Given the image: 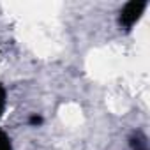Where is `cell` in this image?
<instances>
[{"label": "cell", "mask_w": 150, "mask_h": 150, "mask_svg": "<svg viewBox=\"0 0 150 150\" xmlns=\"http://www.w3.org/2000/svg\"><path fill=\"white\" fill-rule=\"evenodd\" d=\"M145 7H146V0H131V2H127L120 11V20H118L120 27L125 30H131L134 23L141 18Z\"/></svg>", "instance_id": "obj_1"}, {"label": "cell", "mask_w": 150, "mask_h": 150, "mask_svg": "<svg viewBox=\"0 0 150 150\" xmlns=\"http://www.w3.org/2000/svg\"><path fill=\"white\" fill-rule=\"evenodd\" d=\"M0 150H13L11 139H9V136L2 129H0Z\"/></svg>", "instance_id": "obj_2"}, {"label": "cell", "mask_w": 150, "mask_h": 150, "mask_svg": "<svg viewBox=\"0 0 150 150\" xmlns=\"http://www.w3.org/2000/svg\"><path fill=\"white\" fill-rule=\"evenodd\" d=\"M6 110V88L0 83V118H2V113Z\"/></svg>", "instance_id": "obj_3"}, {"label": "cell", "mask_w": 150, "mask_h": 150, "mask_svg": "<svg viewBox=\"0 0 150 150\" xmlns=\"http://www.w3.org/2000/svg\"><path fill=\"white\" fill-rule=\"evenodd\" d=\"M41 122H42V118H41L39 115H32V117H30V124H32V125H39Z\"/></svg>", "instance_id": "obj_4"}]
</instances>
